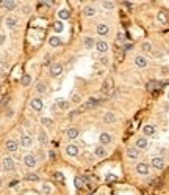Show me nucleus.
Segmentation results:
<instances>
[{"label": "nucleus", "mask_w": 169, "mask_h": 195, "mask_svg": "<svg viewBox=\"0 0 169 195\" xmlns=\"http://www.w3.org/2000/svg\"><path fill=\"white\" fill-rule=\"evenodd\" d=\"M5 25H7L8 28H11V30H14V28H17V25H19V19L14 17V16H8L7 19H5Z\"/></svg>", "instance_id": "nucleus-1"}, {"label": "nucleus", "mask_w": 169, "mask_h": 195, "mask_svg": "<svg viewBox=\"0 0 169 195\" xmlns=\"http://www.w3.org/2000/svg\"><path fill=\"white\" fill-rule=\"evenodd\" d=\"M150 162H152V167L157 168V170H163V168H165V159H163V157H158V156L152 157V161H150Z\"/></svg>", "instance_id": "nucleus-2"}, {"label": "nucleus", "mask_w": 169, "mask_h": 195, "mask_svg": "<svg viewBox=\"0 0 169 195\" xmlns=\"http://www.w3.org/2000/svg\"><path fill=\"white\" fill-rule=\"evenodd\" d=\"M78 153H80V150H78V146H77V145L71 143V145L66 146V154H68V156L75 157V156H78Z\"/></svg>", "instance_id": "nucleus-3"}, {"label": "nucleus", "mask_w": 169, "mask_h": 195, "mask_svg": "<svg viewBox=\"0 0 169 195\" xmlns=\"http://www.w3.org/2000/svg\"><path fill=\"white\" fill-rule=\"evenodd\" d=\"M30 107H32L35 112H41L42 110V101L39 98H33V99L30 101Z\"/></svg>", "instance_id": "nucleus-4"}, {"label": "nucleus", "mask_w": 169, "mask_h": 195, "mask_svg": "<svg viewBox=\"0 0 169 195\" xmlns=\"http://www.w3.org/2000/svg\"><path fill=\"white\" fill-rule=\"evenodd\" d=\"M61 72H63V66L60 65V63H52V65H50V74H52L53 77H58Z\"/></svg>", "instance_id": "nucleus-5"}, {"label": "nucleus", "mask_w": 169, "mask_h": 195, "mask_svg": "<svg viewBox=\"0 0 169 195\" xmlns=\"http://www.w3.org/2000/svg\"><path fill=\"white\" fill-rule=\"evenodd\" d=\"M24 164L28 167V168H33L36 165V157L33 154H27V156H24Z\"/></svg>", "instance_id": "nucleus-6"}, {"label": "nucleus", "mask_w": 169, "mask_h": 195, "mask_svg": "<svg viewBox=\"0 0 169 195\" xmlns=\"http://www.w3.org/2000/svg\"><path fill=\"white\" fill-rule=\"evenodd\" d=\"M100 104V99L99 98H89V99L83 104V109H93L96 106H99Z\"/></svg>", "instance_id": "nucleus-7"}, {"label": "nucleus", "mask_w": 169, "mask_h": 195, "mask_svg": "<svg viewBox=\"0 0 169 195\" xmlns=\"http://www.w3.org/2000/svg\"><path fill=\"white\" fill-rule=\"evenodd\" d=\"M111 140H113V138H111V135H110L108 132H102L100 137H99V142H100L102 146H104V145H110Z\"/></svg>", "instance_id": "nucleus-8"}, {"label": "nucleus", "mask_w": 169, "mask_h": 195, "mask_svg": "<svg viewBox=\"0 0 169 195\" xmlns=\"http://www.w3.org/2000/svg\"><path fill=\"white\" fill-rule=\"evenodd\" d=\"M135 65L138 66V68H146L147 66V58L144 55H136L135 57Z\"/></svg>", "instance_id": "nucleus-9"}, {"label": "nucleus", "mask_w": 169, "mask_h": 195, "mask_svg": "<svg viewBox=\"0 0 169 195\" xmlns=\"http://www.w3.org/2000/svg\"><path fill=\"white\" fill-rule=\"evenodd\" d=\"M94 47L97 49V52H100V54H107L108 52V44L105 41H97Z\"/></svg>", "instance_id": "nucleus-10"}, {"label": "nucleus", "mask_w": 169, "mask_h": 195, "mask_svg": "<svg viewBox=\"0 0 169 195\" xmlns=\"http://www.w3.org/2000/svg\"><path fill=\"white\" fill-rule=\"evenodd\" d=\"M143 134L146 137H152L154 134H155V126L154 124H146V126L143 127Z\"/></svg>", "instance_id": "nucleus-11"}, {"label": "nucleus", "mask_w": 169, "mask_h": 195, "mask_svg": "<svg viewBox=\"0 0 169 195\" xmlns=\"http://www.w3.org/2000/svg\"><path fill=\"white\" fill-rule=\"evenodd\" d=\"M138 156H140V150H136V148H127V157L132 161H135L138 159Z\"/></svg>", "instance_id": "nucleus-12"}, {"label": "nucleus", "mask_w": 169, "mask_h": 195, "mask_svg": "<svg viewBox=\"0 0 169 195\" xmlns=\"http://www.w3.org/2000/svg\"><path fill=\"white\" fill-rule=\"evenodd\" d=\"M136 172L140 175H149V165H147V164H144V162H140L136 165Z\"/></svg>", "instance_id": "nucleus-13"}, {"label": "nucleus", "mask_w": 169, "mask_h": 195, "mask_svg": "<svg viewBox=\"0 0 169 195\" xmlns=\"http://www.w3.org/2000/svg\"><path fill=\"white\" fill-rule=\"evenodd\" d=\"M97 33L100 36H105L110 33V27L107 25V24H97Z\"/></svg>", "instance_id": "nucleus-14"}, {"label": "nucleus", "mask_w": 169, "mask_h": 195, "mask_svg": "<svg viewBox=\"0 0 169 195\" xmlns=\"http://www.w3.org/2000/svg\"><path fill=\"white\" fill-rule=\"evenodd\" d=\"M136 150H146L147 148V138L146 137H140L136 138Z\"/></svg>", "instance_id": "nucleus-15"}, {"label": "nucleus", "mask_w": 169, "mask_h": 195, "mask_svg": "<svg viewBox=\"0 0 169 195\" xmlns=\"http://www.w3.org/2000/svg\"><path fill=\"white\" fill-rule=\"evenodd\" d=\"M104 121H105L107 124H113V123H116V117H114L113 112H105V115H104Z\"/></svg>", "instance_id": "nucleus-16"}, {"label": "nucleus", "mask_w": 169, "mask_h": 195, "mask_svg": "<svg viewBox=\"0 0 169 195\" xmlns=\"http://www.w3.org/2000/svg\"><path fill=\"white\" fill-rule=\"evenodd\" d=\"M3 168L8 170V172L10 170H14V161L11 159V157H5L3 159Z\"/></svg>", "instance_id": "nucleus-17"}, {"label": "nucleus", "mask_w": 169, "mask_h": 195, "mask_svg": "<svg viewBox=\"0 0 169 195\" xmlns=\"http://www.w3.org/2000/svg\"><path fill=\"white\" fill-rule=\"evenodd\" d=\"M66 137L71 138V140L77 138V137H78V129H77V127H69L68 132H66Z\"/></svg>", "instance_id": "nucleus-18"}, {"label": "nucleus", "mask_w": 169, "mask_h": 195, "mask_svg": "<svg viewBox=\"0 0 169 195\" xmlns=\"http://www.w3.org/2000/svg\"><path fill=\"white\" fill-rule=\"evenodd\" d=\"M5 146H7V150L10 151V153H14V151H17V143L14 142V140H7Z\"/></svg>", "instance_id": "nucleus-19"}, {"label": "nucleus", "mask_w": 169, "mask_h": 195, "mask_svg": "<svg viewBox=\"0 0 169 195\" xmlns=\"http://www.w3.org/2000/svg\"><path fill=\"white\" fill-rule=\"evenodd\" d=\"M94 154L97 156V157H100V159H102V157H105V156H107V150H105V148H104V146H102V145H99L97 148L94 150Z\"/></svg>", "instance_id": "nucleus-20"}, {"label": "nucleus", "mask_w": 169, "mask_h": 195, "mask_svg": "<svg viewBox=\"0 0 169 195\" xmlns=\"http://www.w3.org/2000/svg\"><path fill=\"white\" fill-rule=\"evenodd\" d=\"M49 44H50L52 47L61 46V39H60V36H50V38H49Z\"/></svg>", "instance_id": "nucleus-21"}, {"label": "nucleus", "mask_w": 169, "mask_h": 195, "mask_svg": "<svg viewBox=\"0 0 169 195\" xmlns=\"http://www.w3.org/2000/svg\"><path fill=\"white\" fill-rule=\"evenodd\" d=\"M21 145L25 146V148H28V146L32 145V137H30V135H22L21 137Z\"/></svg>", "instance_id": "nucleus-22"}, {"label": "nucleus", "mask_w": 169, "mask_h": 195, "mask_svg": "<svg viewBox=\"0 0 169 195\" xmlns=\"http://www.w3.org/2000/svg\"><path fill=\"white\" fill-rule=\"evenodd\" d=\"M30 82H32V77H30V74H24L21 77V83H22V87H28Z\"/></svg>", "instance_id": "nucleus-23"}, {"label": "nucleus", "mask_w": 169, "mask_h": 195, "mask_svg": "<svg viewBox=\"0 0 169 195\" xmlns=\"http://www.w3.org/2000/svg\"><path fill=\"white\" fill-rule=\"evenodd\" d=\"M96 10L94 7H91V5H89V7H84V10H83V13H84V16H94L96 14Z\"/></svg>", "instance_id": "nucleus-24"}, {"label": "nucleus", "mask_w": 169, "mask_h": 195, "mask_svg": "<svg viewBox=\"0 0 169 195\" xmlns=\"http://www.w3.org/2000/svg\"><path fill=\"white\" fill-rule=\"evenodd\" d=\"M58 17H60V19H69V17H71L69 10H60L58 11Z\"/></svg>", "instance_id": "nucleus-25"}, {"label": "nucleus", "mask_w": 169, "mask_h": 195, "mask_svg": "<svg viewBox=\"0 0 169 195\" xmlns=\"http://www.w3.org/2000/svg\"><path fill=\"white\" fill-rule=\"evenodd\" d=\"M157 21H158L160 24H166V22H168V16H166V13L160 11V13L157 14Z\"/></svg>", "instance_id": "nucleus-26"}, {"label": "nucleus", "mask_w": 169, "mask_h": 195, "mask_svg": "<svg viewBox=\"0 0 169 195\" xmlns=\"http://www.w3.org/2000/svg\"><path fill=\"white\" fill-rule=\"evenodd\" d=\"M0 5H2V7H5L7 10H14V8L17 7L16 2H0Z\"/></svg>", "instance_id": "nucleus-27"}, {"label": "nucleus", "mask_w": 169, "mask_h": 195, "mask_svg": "<svg viewBox=\"0 0 169 195\" xmlns=\"http://www.w3.org/2000/svg\"><path fill=\"white\" fill-rule=\"evenodd\" d=\"M63 22L61 21H57V22H53V30H55L57 33H61L63 32Z\"/></svg>", "instance_id": "nucleus-28"}, {"label": "nucleus", "mask_w": 169, "mask_h": 195, "mask_svg": "<svg viewBox=\"0 0 169 195\" xmlns=\"http://www.w3.org/2000/svg\"><path fill=\"white\" fill-rule=\"evenodd\" d=\"M50 191H52V186H50V184H47V182H44V184L41 186V192L44 194V195H49Z\"/></svg>", "instance_id": "nucleus-29"}, {"label": "nucleus", "mask_w": 169, "mask_h": 195, "mask_svg": "<svg viewBox=\"0 0 169 195\" xmlns=\"http://www.w3.org/2000/svg\"><path fill=\"white\" fill-rule=\"evenodd\" d=\"M71 99H72V102H74V104H80V102H82L80 95H77V93H72V95H71Z\"/></svg>", "instance_id": "nucleus-30"}, {"label": "nucleus", "mask_w": 169, "mask_h": 195, "mask_svg": "<svg viewBox=\"0 0 169 195\" xmlns=\"http://www.w3.org/2000/svg\"><path fill=\"white\" fill-rule=\"evenodd\" d=\"M39 143H41V145H47V135H46L44 131L39 132Z\"/></svg>", "instance_id": "nucleus-31"}, {"label": "nucleus", "mask_w": 169, "mask_h": 195, "mask_svg": "<svg viewBox=\"0 0 169 195\" xmlns=\"http://www.w3.org/2000/svg\"><path fill=\"white\" fill-rule=\"evenodd\" d=\"M141 51L143 52H150V51H152V44H150V42H143V44H141Z\"/></svg>", "instance_id": "nucleus-32"}, {"label": "nucleus", "mask_w": 169, "mask_h": 195, "mask_svg": "<svg viewBox=\"0 0 169 195\" xmlns=\"http://www.w3.org/2000/svg\"><path fill=\"white\" fill-rule=\"evenodd\" d=\"M53 176H55V179H57L58 182H61V184H64V175H63V173L55 172V173H53Z\"/></svg>", "instance_id": "nucleus-33"}, {"label": "nucleus", "mask_w": 169, "mask_h": 195, "mask_svg": "<svg viewBox=\"0 0 169 195\" xmlns=\"http://www.w3.org/2000/svg\"><path fill=\"white\" fill-rule=\"evenodd\" d=\"M96 46V42L91 39V38H86V39H84V47H86V49H93Z\"/></svg>", "instance_id": "nucleus-34"}, {"label": "nucleus", "mask_w": 169, "mask_h": 195, "mask_svg": "<svg viewBox=\"0 0 169 195\" xmlns=\"http://www.w3.org/2000/svg\"><path fill=\"white\" fill-rule=\"evenodd\" d=\"M36 91H38V93H46V91H47V88H46V85L44 83H38V85H36Z\"/></svg>", "instance_id": "nucleus-35"}, {"label": "nucleus", "mask_w": 169, "mask_h": 195, "mask_svg": "<svg viewBox=\"0 0 169 195\" xmlns=\"http://www.w3.org/2000/svg\"><path fill=\"white\" fill-rule=\"evenodd\" d=\"M105 181H107V182H114V181H118V176L113 175V173H110V175H107Z\"/></svg>", "instance_id": "nucleus-36"}, {"label": "nucleus", "mask_w": 169, "mask_h": 195, "mask_svg": "<svg viewBox=\"0 0 169 195\" xmlns=\"http://www.w3.org/2000/svg\"><path fill=\"white\" fill-rule=\"evenodd\" d=\"M158 85H160L158 82H155V80H152V82H149V83H147V88H149L150 91H152V90H155V88H158Z\"/></svg>", "instance_id": "nucleus-37"}, {"label": "nucleus", "mask_w": 169, "mask_h": 195, "mask_svg": "<svg viewBox=\"0 0 169 195\" xmlns=\"http://www.w3.org/2000/svg\"><path fill=\"white\" fill-rule=\"evenodd\" d=\"M58 106H60V109L66 110V109H69V102L68 101H58Z\"/></svg>", "instance_id": "nucleus-38"}, {"label": "nucleus", "mask_w": 169, "mask_h": 195, "mask_svg": "<svg viewBox=\"0 0 169 195\" xmlns=\"http://www.w3.org/2000/svg\"><path fill=\"white\" fill-rule=\"evenodd\" d=\"M27 179H28V181H38L39 176L36 175V173H28V175H27Z\"/></svg>", "instance_id": "nucleus-39"}, {"label": "nucleus", "mask_w": 169, "mask_h": 195, "mask_svg": "<svg viewBox=\"0 0 169 195\" xmlns=\"http://www.w3.org/2000/svg\"><path fill=\"white\" fill-rule=\"evenodd\" d=\"M75 187L77 189H82L83 187V179L80 178V176H77V178H75Z\"/></svg>", "instance_id": "nucleus-40"}, {"label": "nucleus", "mask_w": 169, "mask_h": 195, "mask_svg": "<svg viewBox=\"0 0 169 195\" xmlns=\"http://www.w3.org/2000/svg\"><path fill=\"white\" fill-rule=\"evenodd\" d=\"M41 123L49 127V126H52V120H50V118H41Z\"/></svg>", "instance_id": "nucleus-41"}, {"label": "nucleus", "mask_w": 169, "mask_h": 195, "mask_svg": "<svg viewBox=\"0 0 169 195\" xmlns=\"http://www.w3.org/2000/svg\"><path fill=\"white\" fill-rule=\"evenodd\" d=\"M102 7L107 8V10H111V8L114 7V3H113V2H102Z\"/></svg>", "instance_id": "nucleus-42"}, {"label": "nucleus", "mask_w": 169, "mask_h": 195, "mask_svg": "<svg viewBox=\"0 0 169 195\" xmlns=\"http://www.w3.org/2000/svg\"><path fill=\"white\" fill-rule=\"evenodd\" d=\"M100 62H102V65H110V58H108V57H102V60H100Z\"/></svg>", "instance_id": "nucleus-43"}, {"label": "nucleus", "mask_w": 169, "mask_h": 195, "mask_svg": "<svg viewBox=\"0 0 169 195\" xmlns=\"http://www.w3.org/2000/svg\"><path fill=\"white\" fill-rule=\"evenodd\" d=\"M110 88H111V82H110V80H107V82H105V85H104V90H105V91H108Z\"/></svg>", "instance_id": "nucleus-44"}, {"label": "nucleus", "mask_w": 169, "mask_h": 195, "mask_svg": "<svg viewBox=\"0 0 169 195\" xmlns=\"http://www.w3.org/2000/svg\"><path fill=\"white\" fill-rule=\"evenodd\" d=\"M118 41H124V33H122V32L118 33Z\"/></svg>", "instance_id": "nucleus-45"}, {"label": "nucleus", "mask_w": 169, "mask_h": 195, "mask_svg": "<svg viewBox=\"0 0 169 195\" xmlns=\"http://www.w3.org/2000/svg\"><path fill=\"white\" fill-rule=\"evenodd\" d=\"M13 115H14L13 109H8V110H7V117H13Z\"/></svg>", "instance_id": "nucleus-46"}, {"label": "nucleus", "mask_w": 169, "mask_h": 195, "mask_svg": "<svg viewBox=\"0 0 169 195\" xmlns=\"http://www.w3.org/2000/svg\"><path fill=\"white\" fill-rule=\"evenodd\" d=\"M130 49H132V44H125L124 46V51H130Z\"/></svg>", "instance_id": "nucleus-47"}, {"label": "nucleus", "mask_w": 169, "mask_h": 195, "mask_svg": "<svg viewBox=\"0 0 169 195\" xmlns=\"http://www.w3.org/2000/svg\"><path fill=\"white\" fill-rule=\"evenodd\" d=\"M24 13H25V14H30V8L25 7V8H24Z\"/></svg>", "instance_id": "nucleus-48"}, {"label": "nucleus", "mask_w": 169, "mask_h": 195, "mask_svg": "<svg viewBox=\"0 0 169 195\" xmlns=\"http://www.w3.org/2000/svg\"><path fill=\"white\" fill-rule=\"evenodd\" d=\"M124 5H125L127 8H132V3H130V2H124Z\"/></svg>", "instance_id": "nucleus-49"}, {"label": "nucleus", "mask_w": 169, "mask_h": 195, "mask_svg": "<svg viewBox=\"0 0 169 195\" xmlns=\"http://www.w3.org/2000/svg\"><path fill=\"white\" fill-rule=\"evenodd\" d=\"M3 41H5V36H3V35H0V44H2Z\"/></svg>", "instance_id": "nucleus-50"}, {"label": "nucleus", "mask_w": 169, "mask_h": 195, "mask_svg": "<svg viewBox=\"0 0 169 195\" xmlns=\"http://www.w3.org/2000/svg\"><path fill=\"white\" fill-rule=\"evenodd\" d=\"M0 187H2V179H0Z\"/></svg>", "instance_id": "nucleus-51"}, {"label": "nucleus", "mask_w": 169, "mask_h": 195, "mask_svg": "<svg viewBox=\"0 0 169 195\" xmlns=\"http://www.w3.org/2000/svg\"><path fill=\"white\" fill-rule=\"evenodd\" d=\"M168 99H169V93H168Z\"/></svg>", "instance_id": "nucleus-52"}]
</instances>
